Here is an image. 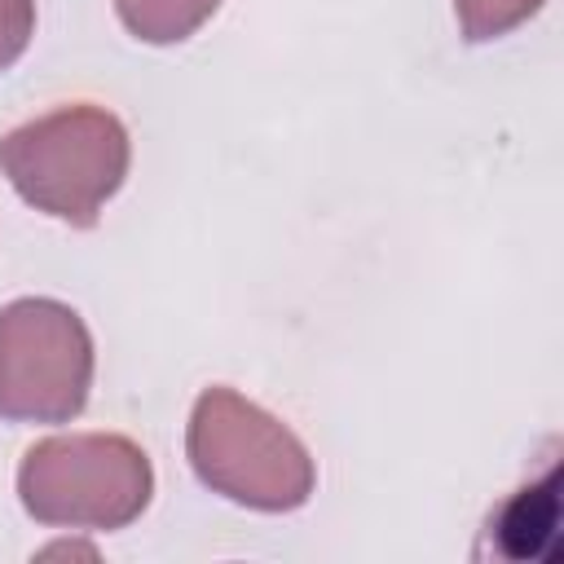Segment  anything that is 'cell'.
Returning <instances> with one entry per match:
<instances>
[{"label": "cell", "mask_w": 564, "mask_h": 564, "mask_svg": "<svg viewBox=\"0 0 564 564\" xmlns=\"http://www.w3.org/2000/svg\"><path fill=\"white\" fill-rule=\"evenodd\" d=\"M132 163L128 128L93 101L57 106L0 137V172L35 207L66 225H97Z\"/></svg>", "instance_id": "cell-1"}, {"label": "cell", "mask_w": 564, "mask_h": 564, "mask_svg": "<svg viewBox=\"0 0 564 564\" xmlns=\"http://www.w3.org/2000/svg\"><path fill=\"white\" fill-rule=\"evenodd\" d=\"M185 454L207 489L251 511H295L317 485L304 441L234 388H207L194 401Z\"/></svg>", "instance_id": "cell-2"}, {"label": "cell", "mask_w": 564, "mask_h": 564, "mask_svg": "<svg viewBox=\"0 0 564 564\" xmlns=\"http://www.w3.org/2000/svg\"><path fill=\"white\" fill-rule=\"evenodd\" d=\"M154 494L150 458L115 432H70L35 441L18 467L26 516L62 529H123Z\"/></svg>", "instance_id": "cell-3"}, {"label": "cell", "mask_w": 564, "mask_h": 564, "mask_svg": "<svg viewBox=\"0 0 564 564\" xmlns=\"http://www.w3.org/2000/svg\"><path fill=\"white\" fill-rule=\"evenodd\" d=\"M93 335L62 300H13L0 308V419L66 423L88 405Z\"/></svg>", "instance_id": "cell-4"}, {"label": "cell", "mask_w": 564, "mask_h": 564, "mask_svg": "<svg viewBox=\"0 0 564 564\" xmlns=\"http://www.w3.org/2000/svg\"><path fill=\"white\" fill-rule=\"evenodd\" d=\"M115 9L137 40L181 44L220 9V0H115Z\"/></svg>", "instance_id": "cell-5"}, {"label": "cell", "mask_w": 564, "mask_h": 564, "mask_svg": "<svg viewBox=\"0 0 564 564\" xmlns=\"http://www.w3.org/2000/svg\"><path fill=\"white\" fill-rule=\"evenodd\" d=\"M555 480L546 485H533V489H520L502 516H498V538H502V551L507 555H529L533 551V538L551 533L555 524Z\"/></svg>", "instance_id": "cell-6"}, {"label": "cell", "mask_w": 564, "mask_h": 564, "mask_svg": "<svg viewBox=\"0 0 564 564\" xmlns=\"http://www.w3.org/2000/svg\"><path fill=\"white\" fill-rule=\"evenodd\" d=\"M546 0H454V13H458V26L471 44H485V40H498L507 31H516L520 22H529Z\"/></svg>", "instance_id": "cell-7"}, {"label": "cell", "mask_w": 564, "mask_h": 564, "mask_svg": "<svg viewBox=\"0 0 564 564\" xmlns=\"http://www.w3.org/2000/svg\"><path fill=\"white\" fill-rule=\"evenodd\" d=\"M35 35V0H0V70H9Z\"/></svg>", "instance_id": "cell-8"}, {"label": "cell", "mask_w": 564, "mask_h": 564, "mask_svg": "<svg viewBox=\"0 0 564 564\" xmlns=\"http://www.w3.org/2000/svg\"><path fill=\"white\" fill-rule=\"evenodd\" d=\"M44 555H88V560H93V551H88V546H70V542H62V546H48Z\"/></svg>", "instance_id": "cell-9"}]
</instances>
